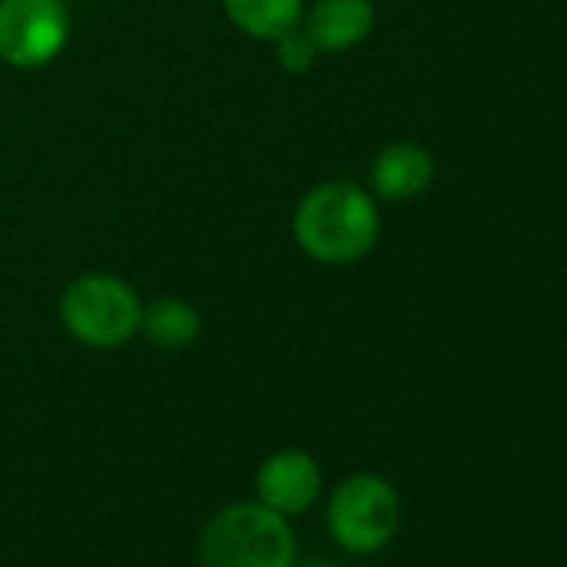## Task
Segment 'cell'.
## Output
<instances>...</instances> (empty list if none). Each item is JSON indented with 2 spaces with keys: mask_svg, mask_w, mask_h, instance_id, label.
Masks as SVG:
<instances>
[{
  "mask_svg": "<svg viewBox=\"0 0 567 567\" xmlns=\"http://www.w3.org/2000/svg\"><path fill=\"white\" fill-rule=\"evenodd\" d=\"M291 524L264 504H230L200 534V567H295Z\"/></svg>",
  "mask_w": 567,
  "mask_h": 567,
  "instance_id": "2",
  "label": "cell"
},
{
  "mask_svg": "<svg viewBox=\"0 0 567 567\" xmlns=\"http://www.w3.org/2000/svg\"><path fill=\"white\" fill-rule=\"evenodd\" d=\"M257 497L280 517L305 514L321 497V467L305 451H277L257 471Z\"/></svg>",
  "mask_w": 567,
  "mask_h": 567,
  "instance_id": "6",
  "label": "cell"
},
{
  "mask_svg": "<svg viewBox=\"0 0 567 567\" xmlns=\"http://www.w3.org/2000/svg\"><path fill=\"white\" fill-rule=\"evenodd\" d=\"M378 207L368 190L348 181L311 187L295 210V237L321 264L361 260L378 244Z\"/></svg>",
  "mask_w": 567,
  "mask_h": 567,
  "instance_id": "1",
  "label": "cell"
},
{
  "mask_svg": "<svg viewBox=\"0 0 567 567\" xmlns=\"http://www.w3.org/2000/svg\"><path fill=\"white\" fill-rule=\"evenodd\" d=\"M141 331L161 351H184L200 334V315L181 298H157L144 308Z\"/></svg>",
  "mask_w": 567,
  "mask_h": 567,
  "instance_id": "10",
  "label": "cell"
},
{
  "mask_svg": "<svg viewBox=\"0 0 567 567\" xmlns=\"http://www.w3.org/2000/svg\"><path fill=\"white\" fill-rule=\"evenodd\" d=\"M274 44H277V61H280V68H284V71H291V74H305V71L315 64V58H318V48L311 44V38H308L301 28L288 31L284 38H277Z\"/></svg>",
  "mask_w": 567,
  "mask_h": 567,
  "instance_id": "11",
  "label": "cell"
},
{
  "mask_svg": "<svg viewBox=\"0 0 567 567\" xmlns=\"http://www.w3.org/2000/svg\"><path fill=\"white\" fill-rule=\"evenodd\" d=\"M434 181V157L417 144H391L374 157L371 184L388 200H411Z\"/></svg>",
  "mask_w": 567,
  "mask_h": 567,
  "instance_id": "8",
  "label": "cell"
},
{
  "mask_svg": "<svg viewBox=\"0 0 567 567\" xmlns=\"http://www.w3.org/2000/svg\"><path fill=\"white\" fill-rule=\"evenodd\" d=\"M61 4H68V0H61Z\"/></svg>",
  "mask_w": 567,
  "mask_h": 567,
  "instance_id": "13",
  "label": "cell"
},
{
  "mask_svg": "<svg viewBox=\"0 0 567 567\" xmlns=\"http://www.w3.org/2000/svg\"><path fill=\"white\" fill-rule=\"evenodd\" d=\"M58 311L74 341L94 351H114L141 331L144 305L127 280L111 274H84L68 284Z\"/></svg>",
  "mask_w": 567,
  "mask_h": 567,
  "instance_id": "3",
  "label": "cell"
},
{
  "mask_svg": "<svg viewBox=\"0 0 567 567\" xmlns=\"http://www.w3.org/2000/svg\"><path fill=\"white\" fill-rule=\"evenodd\" d=\"M401 524L398 491L378 474H351L338 484L328 504L334 540L354 554H374L391 544Z\"/></svg>",
  "mask_w": 567,
  "mask_h": 567,
  "instance_id": "4",
  "label": "cell"
},
{
  "mask_svg": "<svg viewBox=\"0 0 567 567\" xmlns=\"http://www.w3.org/2000/svg\"><path fill=\"white\" fill-rule=\"evenodd\" d=\"M71 34L61 0H0V61L11 68L51 64Z\"/></svg>",
  "mask_w": 567,
  "mask_h": 567,
  "instance_id": "5",
  "label": "cell"
},
{
  "mask_svg": "<svg viewBox=\"0 0 567 567\" xmlns=\"http://www.w3.org/2000/svg\"><path fill=\"white\" fill-rule=\"evenodd\" d=\"M301 567H328V564H301Z\"/></svg>",
  "mask_w": 567,
  "mask_h": 567,
  "instance_id": "12",
  "label": "cell"
},
{
  "mask_svg": "<svg viewBox=\"0 0 567 567\" xmlns=\"http://www.w3.org/2000/svg\"><path fill=\"white\" fill-rule=\"evenodd\" d=\"M224 11L247 38L277 41L301 24L305 0H224Z\"/></svg>",
  "mask_w": 567,
  "mask_h": 567,
  "instance_id": "9",
  "label": "cell"
},
{
  "mask_svg": "<svg viewBox=\"0 0 567 567\" xmlns=\"http://www.w3.org/2000/svg\"><path fill=\"white\" fill-rule=\"evenodd\" d=\"M305 34L318 51L341 54L358 48L374 28L371 0H318V4L301 18Z\"/></svg>",
  "mask_w": 567,
  "mask_h": 567,
  "instance_id": "7",
  "label": "cell"
}]
</instances>
